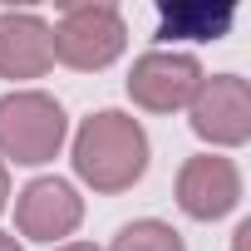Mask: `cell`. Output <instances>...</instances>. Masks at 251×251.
I'll use <instances>...</instances> for the list:
<instances>
[{
    "label": "cell",
    "instance_id": "1",
    "mask_svg": "<svg viewBox=\"0 0 251 251\" xmlns=\"http://www.w3.org/2000/svg\"><path fill=\"white\" fill-rule=\"evenodd\" d=\"M148 168V133L138 128V118L99 108L94 118L79 123L74 133V173L94 192H123L133 187Z\"/></svg>",
    "mask_w": 251,
    "mask_h": 251
},
{
    "label": "cell",
    "instance_id": "2",
    "mask_svg": "<svg viewBox=\"0 0 251 251\" xmlns=\"http://www.w3.org/2000/svg\"><path fill=\"white\" fill-rule=\"evenodd\" d=\"M64 133H69V118L50 94L15 89L0 99V153L10 163H25V168L50 163L64 148Z\"/></svg>",
    "mask_w": 251,
    "mask_h": 251
},
{
    "label": "cell",
    "instance_id": "3",
    "mask_svg": "<svg viewBox=\"0 0 251 251\" xmlns=\"http://www.w3.org/2000/svg\"><path fill=\"white\" fill-rule=\"evenodd\" d=\"M123 45H128V25L113 5L103 0H84V5H69L59 15V30H54V59L69 64V69H108Z\"/></svg>",
    "mask_w": 251,
    "mask_h": 251
},
{
    "label": "cell",
    "instance_id": "4",
    "mask_svg": "<svg viewBox=\"0 0 251 251\" xmlns=\"http://www.w3.org/2000/svg\"><path fill=\"white\" fill-rule=\"evenodd\" d=\"M192 133L217 143V148H236L251 138V89L236 74H212L197 84L192 94Z\"/></svg>",
    "mask_w": 251,
    "mask_h": 251
},
{
    "label": "cell",
    "instance_id": "5",
    "mask_svg": "<svg viewBox=\"0 0 251 251\" xmlns=\"http://www.w3.org/2000/svg\"><path fill=\"white\" fill-rule=\"evenodd\" d=\"M202 84V64L192 54H173V50H153L133 64L128 74V99L148 113H173L182 103H192Z\"/></svg>",
    "mask_w": 251,
    "mask_h": 251
},
{
    "label": "cell",
    "instance_id": "6",
    "mask_svg": "<svg viewBox=\"0 0 251 251\" xmlns=\"http://www.w3.org/2000/svg\"><path fill=\"white\" fill-rule=\"evenodd\" d=\"M241 202V173L231 158H217V153H202V158H187L182 173H177V207L197 222H217L226 217L231 207Z\"/></svg>",
    "mask_w": 251,
    "mask_h": 251
},
{
    "label": "cell",
    "instance_id": "7",
    "mask_svg": "<svg viewBox=\"0 0 251 251\" xmlns=\"http://www.w3.org/2000/svg\"><path fill=\"white\" fill-rule=\"evenodd\" d=\"M79 217H84V202L59 177H35L15 202V222L30 241H59L79 226Z\"/></svg>",
    "mask_w": 251,
    "mask_h": 251
},
{
    "label": "cell",
    "instance_id": "8",
    "mask_svg": "<svg viewBox=\"0 0 251 251\" xmlns=\"http://www.w3.org/2000/svg\"><path fill=\"white\" fill-rule=\"evenodd\" d=\"M54 64V30L30 10L0 15V74L5 79H40Z\"/></svg>",
    "mask_w": 251,
    "mask_h": 251
},
{
    "label": "cell",
    "instance_id": "9",
    "mask_svg": "<svg viewBox=\"0 0 251 251\" xmlns=\"http://www.w3.org/2000/svg\"><path fill=\"white\" fill-rule=\"evenodd\" d=\"M236 20L231 5H197V0H182V5H163V30L158 40H217L226 35Z\"/></svg>",
    "mask_w": 251,
    "mask_h": 251
},
{
    "label": "cell",
    "instance_id": "10",
    "mask_svg": "<svg viewBox=\"0 0 251 251\" xmlns=\"http://www.w3.org/2000/svg\"><path fill=\"white\" fill-rule=\"evenodd\" d=\"M108 251H187V246H182V236H177L168 222L143 217V222H128V226H123Z\"/></svg>",
    "mask_w": 251,
    "mask_h": 251
},
{
    "label": "cell",
    "instance_id": "11",
    "mask_svg": "<svg viewBox=\"0 0 251 251\" xmlns=\"http://www.w3.org/2000/svg\"><path fill=\"white\" fill-rule=\"evenodd\" d=\"M5 202H10V173H5V163H0V212H5Z\"/></svg>",
    "mask_w": 251,
    "mask_h": 251
},
{
    "label": "cell",
    "instance_id": "12",
    "mask_svg": "<svg viewBox=\"0 0 251 251\" xmlns=\"http://www.w3.org/2000/svg\"><path fill=\"white\" fill-rule=\"evenodd\" d=\"M246 241H251V222H241V226H236V251H246Z\"/></svg>",
    "mask_w": 251,
    "mask_h": 251
},
{
    "label": "cell",
    "instance_id": "13",
    "mask_svg": "<svg viewBox=\"0 0 251 251\" xmlns=\"http://www.w3.org/2000/svg\"><path fill=\"white\" fill-rule=\"evenodd\" d=\"M0 251H20V241H15L10 231H0Z\"/></svg>",
    "mask_w": 251,
    "mask_h": 251
},
{
    "label": "cell",
    "instance_id": "14",
    "mask_svg": "<svg viewBox=\"0 0 251 251\" xmlns=\"http://www.w3.org/2000/svg\"><path fill=\"white\" fill-rule=\"evenodd\" d=\"M59 251H99V246H89V241H69V246H59Z\"/></svg>",
    "mask_w": 251,
    "mask_h": 251
}]
</instances>
